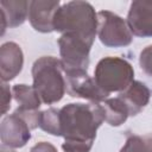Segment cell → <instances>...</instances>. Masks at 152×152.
<instances>
[{
	"instance_id": "6da1fadb",
	"label": "cell",
	"mask_w": 152,
	"mask_h": 152,
	"mask_svg": "<svg viewBox=\"0 0 152 152\" xmlns=\"http://www.w3.org/2000/svg\"><path fill=\"white\" fill-rule=\"evenodd\" d=\"M104 121L100 103H68L59 109L61 137L64 138V152H89L96 138L97 128Z\"/></svg>"
},
{
	"instance_id": "7a4b0ae2",
	"label": "cell",
	"mask_w": 152,
	"mask_h": 152,
	"mask_svg": "<svg viewBox=\"0 0 152 152\" xmlns=\"http://www.w3.org/2000/svg\"><path fill=\"white\" fill-rule=\"evenodd\" d=\"M53 31L72 33L94 43L97 34V13L87 1H68L61 5L55 15Z\"/></svg>"
},
{
	"instance_id": "3957f363",
	"label": "cell",
	"mask_w": 152,
	"mask_h": 152,
	"mask_svg": "<svg viewBox=\"0 0 152 152\" xmlns=\"http://www.w3.org/2000/svg\"><path fill=\"white\" fill-rule=\"evenodd\" d=\"M61 59L43 56L32 65L33 88L45 104L59 102L66 91V81Z\"/></svg>"
},
{
	"instance_id": "277c9868",
	"label": "cell",
	"mask_w": 152,
	"mask_h": 152,
	"mask_svg": "<svg viewBox=\"0 0 152 152\" xmlns=\"http://www.w3.org/2000/svg\"><path fill=\"white\" fill-rule=\"evenodd\" d=\"M94 80L107 94L113 91L121 93L134 82V69L126 59L108 56L96 64Z\"/></svg>"
},
{
	"instance_id": "5b68a950",
	"label": "cell",
	"mask_w": 152,
	"mask_h": 152,
	"mask_svg": "<svg viewBox=\"0 0 152 152\" xmlns=\"http://www.w3.org/2000/svg\"><path fill=\"white\" fill-rule=\"evenodd\" d=\"M58 46L64 74L88 70L89 52L93 43L80 36L64 33L58 39Z\"/></svg>"
},
{
	"instance_id": "8992f818",
	"label": "cell",
	"mask_w": 152,
	"mask_h": 152,
	"mask_svg": "<svg viewBox=\"0 0 152 152\" xmlns=\"http://www.w3.org/2000/svg\"><path fill=\"white\" fill-rule=\"evenodd\" d=\"M97 36L107 48H124L133 40L127 21L110 11L97 12Z\"/></svg>"
},
{
	"instance_id": "52a82bcc",
	"label": "cell",
	"mask_w": 152,
	"mask_h": 152,
	"mask_svg": "<svg viewBox=\"0 0 152 152\" xmlns=\"http://www.w3.org/2000/svg\"><path fill=\"white\" fill-rule=\"evenodd\" d=\"M12 94L14 101L18 103V108L13 112L24 119L31 129L39 127V118L40 113V103L42 100L37 94L33 86L27 84H15L12 88Z\"/></svg>"
},
{
	"instance_id": "ba28073f",
	"label": "cell",
	"mask_w": 152,
	"mask_h": 152,
	"mask_svg": "<svg viewBox=\"0 0 152 152\" xmlns=\"http://www.w3.org/2000/svg\"><path fill=\"white\" fill-rule=\"evenodd\" d=\"M66 93L72 97H81L91 102L102 103L108 99L106 91H103L94 77H90L87 71H75L65 74Z\"/></svg>"
},
{
	"instance_id": "9c48e42d",
	"label": "cell",
	"mask_w": 152,
	"mask_h": 152,
	"mask_svg": "<svg viewBox=\"0 0 152 152\" xmlns=\"http://www.w3.org/2000/svg\"><path fill=\"white\" fill-rule=\"evenodd\" d=\"M31 128L27 122L17 114L5 116L0 125V138L2 146L8 148H20L31 139Z\"/></svg>"
},
{
	"instance_id": "30bf717a",
	"label": "cell",
	"mask_w": 152,
	"mask_h": 152,
	"mask_svg": "<svg viewBox=\"0 0 152 152\" xmlns=\"http://www.w3.org/2000/svg\"><path fill=\"white\" fill-rule=\"evenodd\" d=\"M61 7V2L51 0H33L30 1L28 21L31 26L42 33L53 31L55 15Z\"/></svg>"
},
{
	"instance_id": "8fae6325",
	"label": "cell",
	"mask_w": 152,
	"mask_h": 152,
	"mask_svg": "<svg viewBox=\"0 0 152 152\" xmlns=\"http://www.w3.org/2000/svg\"><path fill=\"white\" fill-rule=\"evenodd\" d=\"M127 24L137 37H152V1H133L127 14Z\"/></svg>"
},
{
	"instance_id": "7c38bea8",
	"label": "cell",
	"mask_w": 152,
	"mask_h": 152,
	"mask_svg": "<svg viewBox=\"0 0 152 152\" xmlns=\"http://www.w3.org/2000/svg\"><path fill=\"white\" fill-rule=\"evenodd\" d=\"M24 65L21 48L14 42H6L0 48V75L1 82L15 78Z\"/></svg>"
},
{
	"instance_id": "4fadbf2b",
	"label": "cell",
	"mask_w": 152,
	"mask_h": 152,
	"mask_svg": "<svg viewBox=\"0 0 152 152\" xmlns=\"http://www.w3.org/2000/svg\"><path fill=\"white\" fill-rule=\"evenodd\" d=\"M28 8L30 1L26 0H1V34H4L8 27L12 28L24 24L28 18Z\"/></svg>"
},
{
	"instance_id": "5bb4252c",
	"label": "cell",
	"mask_w": 152,
	"mask_h": 152,
	"mask_svg": "<svg viewBox=\"0 0 152 152\" xmlns=\"http://www.w3.org/2000/svg\"><path fill=\"white\" fill-rule=\"evenodd\" d=\"M119 97L126 104L129 115L134 116L147 106L151 97V91L145 83L134 81L128 88L120 93Z\"/></svg>"
},
{
	"instance_id": "9a60e30c",
	"label": "cell",
	"mask_w": 152,
	"mask_h": 152,
	"mask_svg": "<svg viewBox=\"0 0 152 152\" xmlns=\"http://www.w3.org/2000/svg\"><path fill=\"white\" fill-rule=\"evenodd\" d=\"M104 112V121L114 127L122 125L129 116L128 109L124 101L118 96L114 99H107L101 103Z\"/></svg>"
},
{
	"instance_id": "2e32d148",
	"label": "cell",
	"mask_w": 152,
	"mask_h": 152,
	"mask_svg": "<svg viewBox=\"0 0 152 152\" xmlns=\"http://www.w3.org/2000/svg\"><path fill=\"white\" fill-rule=\"evenodd\" d=\"M39 127L55 137H61L59 128V109L58 108H49L40 113L39 118Z\"/></svg>"
},
{
	"instance_id": "e0dca14e",
	"label": "cell",
	"mask_w": 152,
	"mask_h": 152,
	"mask_svg": "<svg viewBox=\"0 0 152 152\" xmlns=\"http://www.w3.org/2000/svg\"><path fill=\"white\" fill-rule=\"evenodd\" d=\"M120 152H152V134L129 135Z\"/></svg>"
},
{
	"instance_id": "ac0fdd59",
	"label": "cell",
	"mask_w": 152,
	"mask_h": 152,
	"mask_svg": "<svg viewBox=\"0 0 152 152\" xmlns=\"http://www.w3.org/2000/svg\"><path fill=\"white\" fill-rule=\"evenodd\" d=\"M139 64L140 68L152 77V45L146 46L139 56Z\"/></svg>"
},
{
	"instance_id": "d6986e66",
	"label": "cell",
	"mask_w": 152,
	"mask_h": 152,
	"mask_svg": "<svg viewBox=\"0 0 152 152\" xmlns=\"http://www.w3.org/2000/svg\"><path fill=\"white\" fill-rule=\"evenodd\" d=\"M1 91H2V97H1V115H5L7 110L11 107V100H12V89L10 86H7L5 82L1 84Z\"/></svg>"
},
{
	"instance_id": "ffe728a7",
	"label": "cell",
	"mask_w": 152,
	"mask_h": 152,
	"mask_svg": "<svg viewBox=\"0 0 152 152\" xmlns=\"http://www.w3.org/2000/svg\"><path fill=\"white\" fill-rule=\"evenodd\" d=\"M30 152H58V151L52 144L46 141H39L38 144L31 147Z\"/></svg>"
},
{
	"instance_id": "44dd1931",
	"label": "cell",
	"mask_w": 152,
	"mask_h": 152,
	"mask_svg": "<svg viewBox=\"0 0 152 152\" xmlns=\"http://www.w3.org/2000/svg\"><path fill=\"white\" fill-rule=\"evenodd\" d=\"M1 152H14V151H11V150H4V148H1Z\"/></svg>"
}]
</instances>
